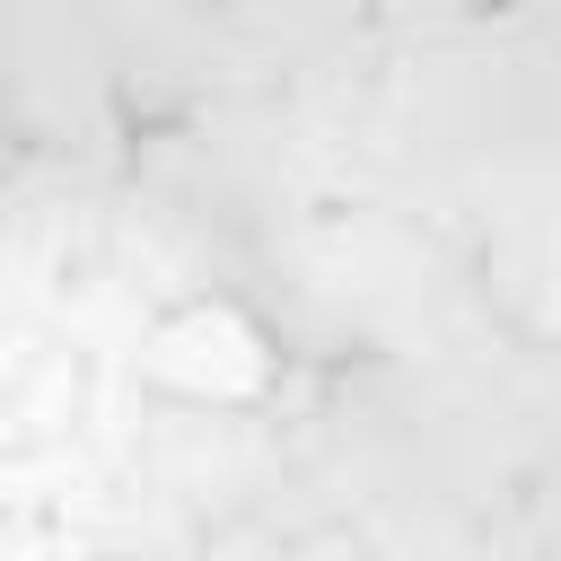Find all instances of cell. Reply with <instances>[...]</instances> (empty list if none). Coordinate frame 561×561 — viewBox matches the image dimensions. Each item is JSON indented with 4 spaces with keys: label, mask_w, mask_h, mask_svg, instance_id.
<instances>
[{
    "label": "cell",
    "mask_w": 561,
    "mask_h": 561,
    "mask_svg": "<svg viewBox=\"0 0 561 561\" xmlns=\"http://www.w3.org/2000/svg\"><path fill=\"white\" fill-rule=\"evenodd\" d=\"M473 9H500V0H473Z\"/></svg>",
    "instance_id": "1"
}]
</instances>
